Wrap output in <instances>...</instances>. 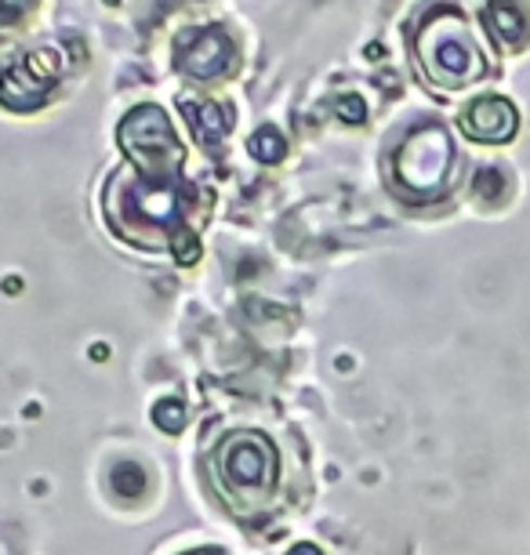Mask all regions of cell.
Segmentation results:
<instances>
[{
    "label": "cell",
    "instance_id": "cell-14",
    "mask_svg": "<svg viewBox=\"0 0 530 555\" xmlns=\"http://www.w3.org/2000/svg\"><path fill=\"white\" fill-rule=\"evenodd\" d=\"M37 0H0V23H18Z\"/></svg>",
    "mask_w": 530,
    "mask_h": 555
},
{
    "label": "cell",
    "instance_id": "cell-10",
    "mask_svg": "<svg viewBox=\"0 0 530 555\" xmlns=\"http://www.w3.org/2000/svg\"><path fill=\"white\" fill-rule=\"evenodd\" d=\"M284 153H287V139H284V134H280L276 128L255 131V139H251V156H258L262 164H276V160H284Z\"/></svg>",
    "mask_w": 530,
    "mask_h": 555
},
{
    "label": "cell",
    "instance_id": "cell-11",
    "mask_svg": "<svg viewBox=\"0 0 530 555\" xmlns=\"http://www.w3.org/2000/svg\"><path fill=\"white\" fill-rule=\"evenodd\" d=\"M109 483H113V490H117V494H124V498H139L142 490H145V476H142V468H139V465L124 461V465L113 468Z\"/></svg>",
    "mask_w": 530,
    "mask_h": 555
},
{
    "label": "cell",
    "instance_id": "cell-8",
    "mask_svg": "<svg viewBox=\"0 0 530 555\" xmlns=\"http://www.w3.org/2000/svg\"><path fill=\"white\" fill-rule=\"evenodd\" d=\"M483 18H487V26H491V34L502 48L516 51V48L527 44L530 23H527L523 8H519L516 0H487Z\"/></svg>",
    "mask_w": 530,
    "mask_h": 555
},
{
    "label": "cell",
    "instance_id": "cell-12",
    "mask_svg": "<svg viewBox=\"0 0 530 555\" xmlns=\"http://www.w3.org/2000/svg\"><path fill=\"white\" fill-rule=\"evenodd\" d=\"M153 422H157L164 433H179L182 422H185V411L179 400H160L153 406Z\"/></svg>",
    "mask_w": 530,
    "mask_h": 555
},
{
    "label": "cell",
    "instance_id": "cell-9",
    "mask_svg": "<svg viewBox=\"0 0 530 555\" xmlns=\"http://www.w3.org/2000/svg\"><path fill=\"white\" fill-rule=\"evenodd\" d=\"M185 120H190L193 134L207 150H218L225 142V134L233 131V109L218 106V102H185Z\"/></svg>",
    "mask_w": 530,
    "mask_h": 555
},
{
    "label": "cell",
    "instance_id": "cell-13",
    "mask_svg": "<svg viewBox=\"0 0 530 555\" xmlns=\"http://www.w3.org/2000/svg\"><path fill=\"white\" fill-rule=\"evenodd\" d=\"M338 117L349 120V124H363V117H367V106H363L360 95H349L338 102Z\"/></svg>",
    "mask_w": 530,
    "mask_h": 555
},
{
    "label": "cell",
    "instance_id": "cell-4",
    "mask_svg": "<svg viewBox=\"0 0 530 555\" xmlns=\"http://www.w3.org/2000/svg\"><path fill=\"white\" fill-rule=\"evenodd\" d=\"M215 473L233 494H258L276 483V450L262 433H236L218 450Z\"/></svg>",
    "mask_w": 530,
    "mask_h": 555
},
{
    "label": "cell",
    "instance_id": "cell-7",
    "mask_svg": "<svg viewBox=\"0 0 530 555\" xmlns=\"http://www.w3.org/2000/svg\"><path fill=\"white\" fill-rule=\"evenodd\" d=\"M462 131L480 145L513 142L519 131V113L502 95H483L462 109Z\"/></svg>",
    "mask_w": 530,
    "mask_h": 555
},
{
    "label": "cell",
    "instance_id": "cell-6",
    "mask_svg": "<svg viewBox=\"0 0 530 555\" xmlns=\"http://www.w3.org/2000/svg\"><path fill=\"white\" fill-rule=\"evenodd\" d=\"M236 48L222 26H207L179 48V66L190 73L193 80H218L233 69Z\"/></svg>",
    "mask_w": 530,
    "mask_h": 555
},
{
    "label": "cell",
    "instance_id": "cell-15",
    "mask_svg": "<svg viewBox=\"0 0 530 555\" xmlns=\"http://www.w3.org/2000/svg\"><path fill=\"white\" fill-rule=\"evenodd\" d=\"M290 555H320V552H316V548H309V544H298V548L290 552Z\"/></svg>",
    "mask_w": 530,
    "mask_h": 555
},
{
    "label": "cell",
    "instance_id": "cell-5",
    "mask_svg": "<svg viewBox=\"0 0 530 555\" xmlns=\"http://www.w3.org/2000/svg\"><path fill=\"white\" fill-rule=\"evenodd\" d=\"M59 83L55 51H34L26 59H15L0 69V102L15 113H29L44 106Z\"/></svg>",
    "mask_w": 530,
    "mask_h": 555
},
{
    "label": "cell",
    "instance_id": "cell-16",
    "mask_svg": "<svg viewBox=\"0 0 530 555\" xmlns=\"http://www.w3.org/2000/svg\"><path fill=\"white\" fill-rule=\"evenodd\" d=\"M204 555H211V552H204Z\"/></svg>",
    "mask_w": 530,
    "mask_h": 555
},
{
    "label": "cell",
    "instance_id": "cell-3",
    "mask_svg": "<svg viewBox=\"0 0 530 555\" xmlns=\"http://www.w3.org/2000/svg\"><path fill=\"white\" fill-rule=\"evenodd\" d=\"M120 150L124 156L139 167L145 182H171V175L179 171V164L185 160L182 142L174 139V128L168 120V113L160 106H139L120 120Z\"/></svg>",
    "mask_w": 530,
    "mask_h": 555
},
{
    "label": "cell",
    "instance_id": "cell-2",
    "mask_svg": "<svg viewBox=\"0 0 530 555\" xmlns=\"http://www.w3.org/2000/svg\"><path fill=\"white\" fill-rule=\"evenodd\" d=\"M454 178V142L440 124L414 128L392 156V182L411 204H429L451 190Z\"/></svg>",
    "mask_w": 530,
    "mask_h": 555
},
{
    "label": "cell",
    "instance_id": "cell-1",
    "mask_svg": "<svg viewBox=\"0 0 530 555\" xmlns=\"http://www.w3.org/2000/svg\"><path fill=\"white\" fill-rule=\"evenodd\" d=\"M414 59L429 88L465 91L487 77V55L473 23L458 8H436L414 34Z\"/></svg>",
    "mask_w": 530,
    "mask_h": 555
}]
</instances>
